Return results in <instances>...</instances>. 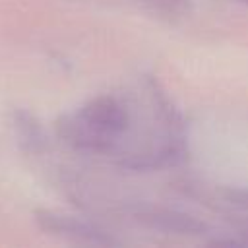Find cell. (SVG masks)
Returning <instances> with one entry per match:
<instances>
[{"instance_id": "obj_6", "label": "cell", "mask_w": 248, "mask_h": 248, "mask_svg": "<svg viewBox=\"0 0 248 248\" xmlns=\"http://www.w3.org/2000/svg\"><path fill=\"white\" fill-rule=\"evenodd\" d=\"M240 2H244V4H248V0H240Z\"/></svg>"}, {"instance_id": "obj_1", "label": "cell", "mask_w": 248, "mask_h": 248, "mask_svg": "<svg viewBox=\"0 0 248 248\" xmlns=\"http://www.w3.org/2000/svg\"><path fill=\"white\" fill-rule=\"evenodd\" d=\"M54 128L58 138L76 151L110 153L130 130V110L116 95L101 93L74 112L62 114Z\"/></svg>"}, {"instance_id": "obj_2", "label": "cell", "mask_w": 248, "mask_h": 248, "mask_svg": "<svg viewBox=\"0 0 248 248\" xmlns=\"http://www.w3.org/2000/svg\"><path fill=\"white\" fill-rule=\"evenodd\" d=\"M33 219L43 232L64 238V240H72V242H79V244H97V246L116 244L110 236H107L103 231L95 229L93 225H89L78 217L60 213V211L35 209Z\"/></svg>"}, {"instance_id": "obj_5", "label": "cell", "mask_w": 248, "mask_h": 248, "mask_svg": "<svg viewBox=\"0 0 248 248\" xmlns=\"http://www.w3.org/2000/svg\"><path fill=\"white\" fill-rule=\"evenodd\" d=\"M229 200H231V203L248 209V190H234V192H229Z\"/></svg>"}, {"instance_id": "obj_3", "label": "cell", "mask_w": 248, "mask_h": 248, "mask_svg": "<svg viewBox=\"0 0 248 248\" xmlns=\"http://www.w3.org/2000/svg\"><path fill=\"white\" fill-rule=\"evenodd\" d=\"M136 219L143 221L155 229H163V231H170V232H198L202 229V225L196 223L194 219H188L184 215L172 213L169 209H159V207L140 209L136 213Z\"/></svg>"}, {"instance_id": "obj_4", "label": "cell", "mask_w": 248, "mask_h": 248, "mask_svg": "<svg viewBox=\"0 0 248 248\" xmlns=\"http://www.w3.org/2000/svg\"><path fill=\"white\" fill-rule=\"evenodd\" d=\"M14 128L17 141L29 153H41L45 147V134L37 118L27 110H17L14 114Z\"/></svg>"}]
</instances>
